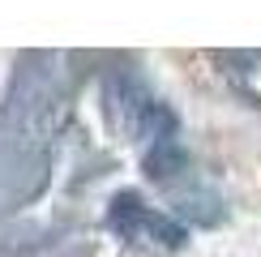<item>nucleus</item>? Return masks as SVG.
I'll return each instance as SVG.
<instances>
[{
  "mask_svg": "<svg viewBox=\"0 0 261 257\" xmlns=\"http://www.w3.org/2000/svg\"><path fill=\"white\" fill-rule=\"evenodd\" d=\"M107 227L133 244H154V249H180L184 244V227L171 214L154 210L141 193H116L112 210H107Z\"/></svg>",
  "mask_w": 261,
  "mask_h": 257,
  "instance_id": "nucleus-1",
  "label": "nucleus"
}]
</instances>
